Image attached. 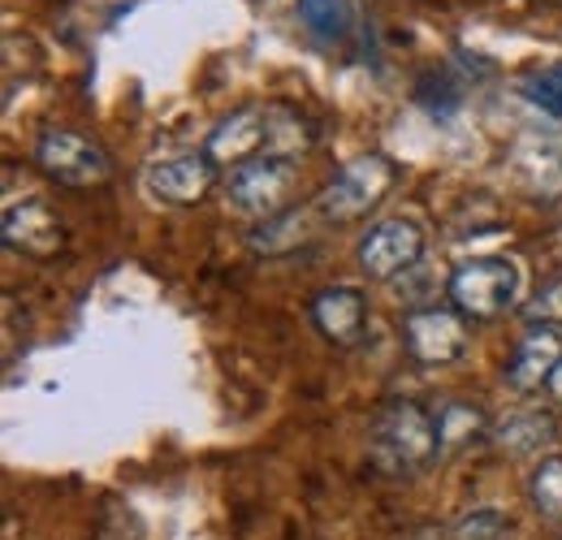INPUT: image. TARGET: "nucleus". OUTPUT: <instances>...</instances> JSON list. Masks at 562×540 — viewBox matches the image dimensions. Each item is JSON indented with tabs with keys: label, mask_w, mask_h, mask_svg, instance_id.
I'll return each instance as SVG.
<instances>
[{
	"label": "nucleus",
	"mask_w": 562,
	"mask_h": 540,
	"mask_svg": "<svg viewBox=\"0 0 562 540\" xmlns=\"http://www.w3.org/2000/svg\"><path fill=\"white\" fill-rule=\"evenodd\" d=\"M368 459L385 475H416L441 459L437 419L420 403H385L368 424Z\"/></svg>",
	"instance_id": "obj_1"
},
{
	"label": "nucleus",
	"mask_w": 562,
	"mask_h": 540,
	"mask_svg": "<svg viewBox=\"0 0 562 540\" xmlns=\"http://www.w3.org/2000/svg\"><path fill=\"white\" fill-rule=\"evenodd\" d=\"M394 182H398V165H394L390 156H381V151L355 156V160H347V165L334 173V182L316 195V212H321V221H329V225L363 221L368 212H376V207L385 203V195L394 191Z\"/></svg>",
	"instance_id": "obj_2"
},
{
	"label": "nucleus",
	"mask_w": 562,
	"mask_h": 540,
	"mask_svg": "<svg viewBox=\"0 0 562 540\" xmlns=\"http://www.w3.org/2000/svg\"><path fill=\"white\" fill-rule=\"evenodd\" d=\"M294 187H299V165L294 160L256 156V160H243V165L229 169L225 200H229L234 212H243V216L269 221V216H281L290 207Z\"/></svg>",
	"instance_id": "obj_3"
},
{
	"label": "nucleus",
	"mask_w": 562,
	"mask_h": 540,
	"mask_svg": "<svg viewBox=\"0 0 562 540\" xmlns=\"http://www.w3.org/2000/svg\"><path fill=\"white\" fill-rule=\"evenodd\" d=\"M515 290H519V272L502 256L485 260H468L450 277V307L468 320H497L502 312L515 307Z\"/></svg>",
	"instance_id": "obj_4"
},
{
	"label": "nucleus",
	"mask_w": 562,
	"mask_h": 540,
	"mask_svg": "<svg viewBox=\"0 0 562 540\" xmlns=\"http://www.w3.org/2000/svg\"><path fill=\"white\" fill-rule=\"evenodd\" d=\"M35 165L48 182L57 187H70V191H91V187H104L109 173H113V160L100 143L74 135V131H48L35 143Z\"/></svg>",
	"instance_id": "obj_5"
},
{
	"label": "nucleus",
	"mask_w": 562,
	"mask_h": 540,
	"mask_svg": "<svg viewBox=\"0 0 562 540\" xmlns=\"http://www.w3.org/2000/svg\"><path fill=\"white\" fill-rule=\"evenodd\" d=\"M424 256V229L407 216L376 221L359 243V269L368 281H394L412 272Z\"/></svg>",
	"instance_id": "obj_6"
},
{
	"label": "nucleus",
	"mask_w": 562,
	"mask_h": 540,
	"mask_svg": "<svg viewBox=\"0 0 562 540\" xmlns=\"http://www.w3.org/2000/svg\"><path fill=\"white\" fill-rule=\"evenodd\" d=\"M403 346L424 368L454 363L468 350V316H459L454 307H416L403 320Z\"/></svg>",
	"instance_id": "obj_7"
},
{
	"label": "nucleus",
	"mask_w": 562,
	"mask_h": 540,
	"mask_svg": "<svg viewBox=\"0 0 562 540\" xmlns=\"http://www.w3.org/2000/svg\"><path fill=\"white\" fill-rule=\"evenodd\" d=\"M0 238H4V247H9L13 256L35 260V265L57 260V256L66 251V225H61V216L40 200L13 203V207L4 212Z\"/></svg>",
	"instance_id": "obj_8"
},
{
	"label": "nucleus",
	"mask_w": 562,
	"mask_h": 540,
	"mask_svg": "<svg viewBox=\"0 0 562 540\" xmlns=\"http://www.w3.org/2000/svg\"><path fill=\"white\" fill-rule=\"evenodd\" d=\"M147 195L160 203H200L216 187V165L209 156H169L143 169Z\"/></svg>",
	"instance_id": "obj_9"
},
{
	"label": "nucleus",
	"mask_w": 562,
	"mask_h": 540,
	"mask_svg": "<svg viewBox=\"0 0 562 540\" xmlns=\"http://www.w3.org/2000/svg\"><path fill=\"white\" fill-rule=\"evenodd\" d=\"M269 147V104H251V109H238L229 113L204 143V156L212 165H243V160H256L265 156Z\"/></svg>",
	"instance_id": "obj_10"
},
{
	"label": "nucleus",
	"mask_w": 562,
	"mask_h": 540,
	"mask_svg": "<svg viewBox=\"0 0 562 540\" xmlns=\"http://www.w3.org/2000/svg\"><path fill=\"white\" fill-rule=\"evenodd\" d=\"M562 363V329H528L519 346H515V355L506 359V381H510V390H519V394H537V390H546L550 385V376H554V368Z\"/></svg>",
	"instance_id": "obj_11"
},
{
	"label": "nucleus",
	"mask_w": 562,
	"mask_h": 540,
	"mask_svg": "<svg viewBox=\"0 0 562 540\" xmlns=\"http://www.w3.org/2000/svg\"><path fill=\"white\" fill-rule=\"evenodd\" d=\"M312 325L334 346H355L368 329V299L355 285H329L312 299Z\"/></svg>",
	"instance_id": "obj_12"
},
{
	"label": "nucleus",
	"mask_w": 562,
	"mask_h": 540,
	"mask_svg": "<svg viewBox=\"0 0 562 540\" xmlns=\"http://www.w3.org/2000/svg\"><path fill=\"white\" fill-rule=\"evenodd\" d=\"M432 419H437V446H441V454H463V450L490 441L493 432L490 415L476 403H463V398L441 403L432 410Z\"/></svg>",
	"instance_id": "obj_13"
},
{
	"label": "nucleus",
	"mask_w": 562,
	"mask_h": 540,
	"mask_svg": "<svg viewBox=\"0 0 562 540\" xmlns=\"http://www.w3.org/2000/svg\"><path fill=\"white\" fill-rule=\"evenodd\" d=\"M559 437V424L550 410H519V415H506L497 428L490 432V441L510 454V459H524V454H537L541 446H550Z\"/></svg>",
	"instance_id": "obj_14"
},
{
	"label": "nucleus",
	"mask_w": 562,
	"mask_h": 540,
	"mask_svg": "<svg viewBox=\"0 0 562 540\" xmlns=\"http://www.w3.org/2000/svg\"><path fill=\"white\" fill-rule=\"evenodd\" d=\"M316 238L312 229V212H299V207H285L281 216H269L251 229V251L260 256H290L299 247H307Z\"/></svg>",
	"instance_id": "obj_15"
},
{
	"label": "nucleus",
	"mask_w": 562,
	"mask_h": 540,
	"mask_svg": "<svg viewBox=\"0 0 562 540\" xmlns=\"http://www.w3.org/2000/svg\"><path fill=\"white\" fill-rule=\"evenodd\" d=\"M299 22L321 44H347L359 31V9L355 0H299Z\"/></svg>",
	"instance_id": "obj_16"
},
{
	"label": "nucleus",
	"mask_w": 562,
	"mask_h": 540,
	"mask_svg": "<svg viewBox=\"0 0 562 540\" xmlns=\"http://www.w3.org/2000/svg\"><path fill=\"white\" fill-rule=\"evenodd\" d=\"M312 138H316V131H312V122L299 109L269 104V147H265V156H278V160H294L299 165V156H307Z\"/></svg>",
	"instance_id": "obj_17"
},
{
	"label": "nucleus",
	"mask_w": 562,
	"mask_h": 540,
	"mask_svg": "<svg viewBox=\"0 0 562 540\" xmlns=\"http://www.w3.org/2000/svg\"><path fill=\"white\" fill-rule=\"evenodd\" d=\"M532 506L541 519L550 524H562V454H550L541 459V468L532 472Z\"/></svg>",
	"instance_id": "obj_18"
},
{
	"label": "nucleus",
	"mask_w": 562,
	"mask_h": 540,
	"mask_svg": "<svg viewBox=\"0 0 562 540\" xmlns=\"http://www.w3.org/2000/svg\"><path fill=\"white\" fill-rule=\"evenodd\" d=\"M524 95H528V104H537L546 117H562V61L528 74V78H524Z\"/></svg>",
	"instance_id": "obj_19"
},
{
	"label": "nucleus",
	"mask_w": 562,
	"mask_h": 540,
	"mask_svg": "<svg viewBox=\"0 0 562 540\" xmlns=\"http://www.w3.org/2000/svg\"><path fill=\"white\" fill-rule=\"evenodd\" d=\"M416 100H420L424 109L432 113V117H450V113L459 109L463 91H459V82H454L446 69H432V74H424V78H420V91H416Z\"/></svg>",
	"instance_id": "obj_20"
},
{
	"label": "nucleus",
	"mask_w": 562,
	"mask_h": 540,
	"mask_svg": "<svg viewBox=\"0 0 562 540\" xmlns=\"http://www.w3.org/2000/svg\"><path fill=\"white\" fill-rule=\"evenodd\" d=\"M524 320L528 329H562V277L537 290V299L524 307Z\"/></svg>",
	"instance_id": "obj_21"
},
{
	"label": "nucleus",
	"mask_w": 562,
	"mask_h": 540,
	"mask_svg": "<svg viewBox=\"0 0 562 540\" xmlns=\"http://www.w3.org/2000/svg\"><path fill=\"white\" fill-rule=\"evenodd\" d=\"M506 532H510V519L502 510H472L454 524L450 540H506Z\"/></svg>",
	"instance_id": "obj_22"
},
{
	"label": "nucleus",
	"mask_w": 562,
	"mask_h": 540,
	"mask_svg": "<svg viewBox=\"0 0 562 540\" xmlns=\"http://www.w3.org/2000/svg\"><path fill=\"white\" fill-rule=\"evenodd\" d=\"M546 390H550V398H554V403H562V363L554 368V376H550V385H546Z\"/></svg>",
	"instance_id": "obj_23"
},
{
	"label": "nucleus",
	"mask_w": 562,
	"mask_h": 540,
	"mask_svg": "<svg viewBox=\"0 0 562 540\" xmlns=\"http://www.w3.org/2000/svg\"><path fill=\"white\" fill-rule=\"evenodd\" d=\"M550 4H562V0H550Z\"/></svg>",
	"instance_id": "obj_24"
}]
</instances>
